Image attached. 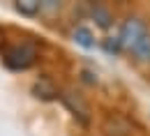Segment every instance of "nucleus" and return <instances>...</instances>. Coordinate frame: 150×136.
<instances>
[{"instance_id": "f257e3e1", "label": "nucleus", "mask_w": 150, "mask_h": 136, "mask_svg": "<svg viewBox=\"0 0 150 136\" xmlns=\"http://www.w3.org/2000/svg\"><path fill=\"white\" fill-rule=\"evenodd\" d=\"M39 60V46L35 42H16L2 49V65L12 72H25Z\"/></svg>"}, {"instance_id": "f03ea898", "label": "nucleus", "mask_w": 150, "mask_h": 136, "mask_svg": "<svg viewBox=\"0 0 150 136\" xmlns=\"http://www.w3.org/2000/svg\"><path fill=\"white\" fill-rule=\"evenodd\" d=\"M150 32L148 28V21L143 19V16H139V14H129L127 19L120 23V30H118V44H120V49H122V53H129L139 46V42L146 37Z\"/></svg>"}, {"instance_id": "7ed1b4c3", "label": "nucleus", "mask_w": 150, "mask_h": 136, "mask_svg": "<svg viewBox=\"0 0 150 136\" xmlns=\"http://www.w3.org/2000/svg\"><path fill=\"white\" fill-rule=\"evenodd\" d=\"M60 99H62V104L72 111V116H74L79 122L86 125V122L90 120V106H88V101L81 97L79 92H74V90H62Z\"/></svg>"}, {"instance_id": "20e7f679", "label": "nucleus", "mask_w": 150, "mask_h": 136, "mask_svg": "<svg viewBox=\"0 0 150 136\" xmlns=\"http://www.w3.org/2000/svg\"><path fill=\"white\" fill-rule=\"evenodd\" d=\"M90 19H93L95 23H97V28H102V30H106V28H111V25H113L111 9H109L106 5H102V2L90 5Z\"/></svg>"}, {"instance_id": "39448f33", "label": "nucleus", "mask_w": 150, "mask_h": 136, "mask_svg": "<svg viewBox=\"0 0 150 136\" xmlns=\"http://www.w3.org/2000/svg\"><path fill=\"white\" fill-rule=\"evenodd\" d=\"M132 58L139 65H150V32L139 42V46L132 51Z\"/></svg>"}, {"instance_id": "423d86ee", "label": "nucleus", "mask_w": 150, "mask_h": 136, "mask_svg": "<svg viewBox=\"0 0 150 136\" xmlns=\"http://www.w3.org/2000/svg\"><path fill=\"white\" fill-rule=\"evenodd\" d=\"M14 9L23 16H39L42 14V2L39 0H19V2H14Z\"/></svg>"}, {"instance_id": "0eeeda50", "label": "nucleus", "mask_w": 150, "mask_h": 136, "mask_svg": "<svg viewBox=\"0 0 150 136\" xmlns=\"http://www.w3.org/2000/svg\"><path fill=\"white\" fill-rule=\"evenodd\" d=\"M72 37H74V42L79 46H83V49H93L95 46V35H93V30L86 28V25H79Z\"/></svg>"}, {"instance_id": "6e6552de", "label": "nucleus", "mask_w": 150, "mask_h": 136, "mask_svg": "<svg viewBox=\"0 0 150 136\" xmlns=\"http://www.w3.org/2000/svg\"><path fill=\"white\" fill-rule=\"evenodd\" d=\"M2 42H5V32L0 30V46H2Z\"/></svg>"}]
</instances>
